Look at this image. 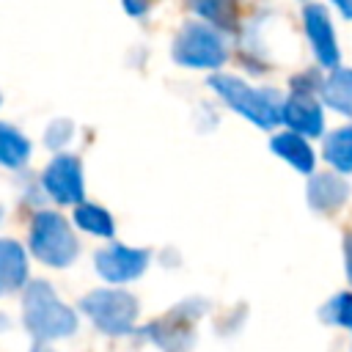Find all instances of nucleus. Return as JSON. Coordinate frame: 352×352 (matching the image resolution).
<instances>
[{"instance_id":"24","label":"nucleus","mask_w":352,"mask_h":352,"mask_svg":"<svg viewBox=\"0 0 352 352\" xmlns=\"http://www.w3.org/2000/svg\"><path fill=\"white\" fill-rule=\"evenodd\" d=\"M33 352H50V349H47L44 344H36V349H33Z\"/></svg>"},{"instance_id":"19","label":"nucleus","mask_w":352,"mask_h":352,"mask_svg":"<svg viewBox=\"0 0 352 352\" xmlns=\"http://www.w3.org/2000/svg\"><path fill=\"white\" fill-rule=\"evenodd\" d=\"M319 316H322V322H327V324H338V327L352 330V294H349V292H341V294L330 297V300L322 305Z\"/></svg>"},{"instance_id":"3","label":"nucleus","mask_w":352,"mask_h":352,"mask_svg":"<svg viewBox=\"0 0 352 352\" xmlns=\"http://www.w3.org/2000/svg\"><path fill=\"white\" fill-rule=\"evenodd\" d=\"M209 88L239 116H245L248 121H253L261 129H272L275 124H280V102L272 91H261L248 85L245 80L234 77V74H214L209 77Z\"/></svg>"},{"instance_id":"15","label":"nucleus","mask_w":352,"mask_h":352,"mask_svg":"<svg viewBox=\"0 0 352 352\" xmlns=\"http://www.w3.org/2000/svg\"><path fill=\"white\" fill-rule=\"evenodd\" d=\"M187 3L212 28L226 30V33L236 30V3L234 0H187Z\"/></svg>"},{"instance_id":"11","label":"nucleus","mask_w":352,"mask_h":352,"mask_svg":"<svg viewBox=\"0 0 352 352\" xmlns=\"http://www.w3.org/2000/svg\"><path fill=\"white\" fill-rule=\"evenodd\" d=\"M28 283V253L16 239L0 236V297Z\"/></svg>"},{"instance_id":"10","label":"nucleus","mask_w":352,"mask_h":352,"mask_svg":"<svg viewBox=\"0 0 352 352\" xmlns=\"http://www.w3.org/2000/svg\"><path fill=\"white\" fill-rule=\"evenodd\" d=\"M192 319H198V314H184V305H182L179 314L173 311V316H168L157 324H146L143 336H148V341L165 352H187L192 344V333H190Z\"/></svg>"},{"instance_id":"21","label":"nucleus","mask_w":352,"mask_h":352,"mask_svg":"<svg viewBox=\"0 0 352 352\" xmlns=\"http://www.w3.org/2000/svg\"><path fill=\"white\" fill-rule=\"evenodd\" d=\"M124 8L129 16H143L148 11V0H124Z\"/></svg>"},{"instance_id":"18","label":"nucleus","mask_w":352,"mask_h":352,"mask_svg":"<svg viewBox=\"0 0 352 352\" xmlns=\"http://www.w3.org/2000/svg\"><path fill=\"white\" fill-rule=\"evenodd\" d=\"M74 223H77L82 231L94 234V236H113V234H116V223H113L110 212L102 209L99 204H85V201H80L77 209H74Z\"/></svg>"},{"instance_id":"2","label":"nucleus","mask_w":352,"mask_h":352,"mask_svg":"<svg viewBox=\"0 0 352 352\" xmlns=\"http://www.w3.org/2000/svg\"><path fill=\"white\" fill-rule=\"evenodd\" d=\"M28 245H30V253L47 267H69L80 253V242L72 226L60 212H52V209H38L33 214Z\"/></svg>"},{"instance_id":"9","label":"nucleus","mask_w":352,"mask_h":352,"mask_svg":"<svg viewBox=\"0 0 352 352\" xmlns=\"http://www.w3.org/2000/svg\"><path fill=\"white\" fill-rule=\"evenodd\" d=\"M302 22H305V33H308V41L314 47V55L322 66L327 69H336L338 66V41H336V33H333V22L327 16V11L316 3L305 6L302 11Z\"/></svg>"},{"instance_id":"17","label":"nucleus","mask_w":352,"mask_h":352,"mask_svg":"<svg viewBox=\"0 0 352 352\" xmlns=\"http://www.w3.org/2000/svg\"><path fill=\"white\" fill-rule=\"evenodd\" d=\"M324 160L338 173H352V124L333 129L324 138Z\"/></svg>"},{"instance_id":"8","label":"nucleus","mask_w":352,"mask_h":352,"mask_svg":"<svg viewBox=\"0 0 352 352\" xmlns=\"http://www.w3.org/2000/svg\"><path fill=\"white\" fill-rule=\"evenodd\" d=\"M280 121L302 135V138H316L324 129V118H322V107L314 99V94L305 91H292L283 102H280Z\"/></svg>"},{"instance_id":"6","label":"nucleus","mask_w":352,"mask_h":352,"mask_svg":"<svg viewBox=\"0 0 352 352\" xmlns=\"http://www.w3.org/2000/svg\"><path fill=\"white\" fill-rule=\"evenodd\" d=\"M44 192L63 206H77L82 201V165L74 154H58L41 173Z\"/></svg>"},{"instance_id":"22","label":"nucleus","mask_w":352,"mask_h":352,"mask_svg":"<svg viewBox=\"0 0 352 352\" xmlns=\"http://www.w3.org/2000/svg\"><path fill=\"white\" fill-rule=\"evenodd\" d=\"M344 264H346V278L352 283V234L344 239Z\"/></svg>"},{"instance_id":"1","label":"nucleus","mask_w":352,"mask_h":352,"mask_svg":"<svg viewBox=\"0 0 352 352\" xmlns=\"http://www.w3.org/2000/svg\"><path fill=\"white\" fill-rule=\"evenodd\" d=\"M22 319L36 344L66 338L77 330V314L60 302L47 280H28L22 294Z\"/></svg>"},{"instance_id":"20","label":"nucleus","mask_w":352,"mask_h":352,"mask_svg":"<svg viewBox=\"0 0 352 352\" xmlns=\"http://www.w3.org/2000/svg\"><path fill=\"white\" fill-rule=\"evenodd\" d=\"M72 135H74V124L66 121V118H58V121H52V124L47 126L44 143H47L50 148H60V146H66V143L72 140Z\"/></svg>"},{"instance_id":"4","label":"nucleus","mask_w":352,"mask_h":352,"mask_svg":"<svg viewBox=\"0 0 352 352\" xmlns=\"http://www.w3.org/2000/svg\"><path fill=\"white\" fill-rule=\"evenodd\" d=\"M80 311L107 336H126L135 330L138 300L121 289H96L80 300Z\"/></svg>"},{"instance_id":"7","label":"nucleus","mask_w":352,"mask_h":352,"mask_svg":"<svg viewBox=\"0 0 352 352\" xmlns=\"http://www.w3.org/2000/svg\"><path fill=\"white\" fill-rule=\"evenodd\" d=\"M94 267L96 272L107 280V283H126L135 280L146 272L148 267V250L140 248H126V245H107L102 250H96L94 256Z\"/></svg>"},{"instance_id":"13","label":"nucleus","mask_w":352,"mask_h":352,"mask_svg":"<svg viewBox=\"0 0 352 352\" xmlns=\"http://www.w3.org/2000/svg\"><path fill=\"white\" fill-rule=\"evenodd\" d=\"M272 151L280 157V160H286L294 170H300V173H314V151H311V143H308V138H302V135H297V132H280V135H275L272 138Z\"/></svg>"},{"instance_id":"5","label":"nucleus","mask_w":352,"mask_h":352,"mask_svg":"<svg viewBox=\"0 0 352 352\" xmlns=\"http://www.w3.org/2000/svg\"><path fill=\"white\" fill-rule=\"evenodd\" d=\"M228 50L217 28L209 22H187L176 33L173 41V60L190 69H214L226 60Z\"/></svg>"},{"instance_id":"14","label":"nucleus","mask_w":352,"mask_h":352,"mask_svg":"<svg viewBox=\"0 0 352 352\" xmlns=\"http://www.w3.org/2000/svg\"><path fill=\"white\" fill-rule=\"evenodd\" d=\"M322 99L324 104H330L333 110L344 113L352 118V69H341L336 66L324 80H322Z\"/></svg>"},{"instance_id":"23","label":"nucleus","mask_w":352,"mask_h":352,"mask_svg":"<svg viewBox=\"0 0 352 352\" xmlns=\"http://www.w3.org/2000/svg\"><path fill=\"white\" fill-rule=\"evenodd\" d=\"M344 16H352V0H333Z\"/></svg>"},{"instance_id":"12","label":"nucleus","mask_w":352,"mask_h":352,"mask_svg":"<svg viewBox=\"0 0 352 352\" xmlns=\"http://www.w3.org/2000/svg\"><path fill=\"white\" fill-rule=\"evenodd\" d=\"M308 204L316 212H336L349 198V184L336 173H316L308 182Z\"/></svg>"},{"instance_id":"16","label":"nucleus","mask_w":352,"mask_h":352,"mask_svg":"<svg viewBox=\"0 0 352 352\" xmlns=\"http://www.w3.org/2000/svg\"><path fill=\"white\" fill-rule=\"evenodd\" d=\"M28 160H30V140L16 126L0 121V165L22 168Z\"/></svg>"}]
</instances>
